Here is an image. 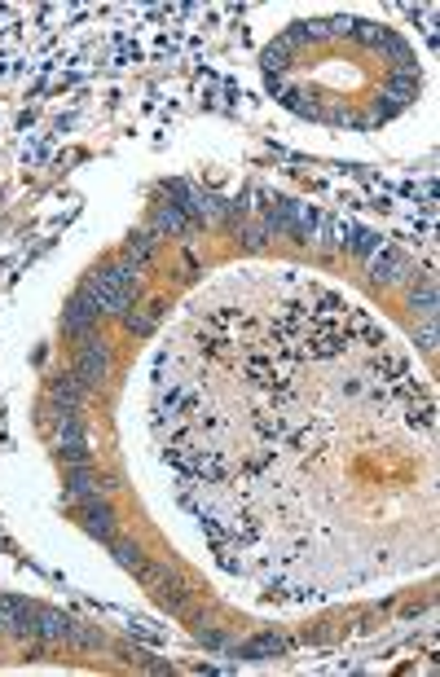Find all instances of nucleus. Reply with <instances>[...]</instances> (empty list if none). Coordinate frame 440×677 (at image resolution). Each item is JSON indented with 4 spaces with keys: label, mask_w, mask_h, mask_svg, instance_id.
I'll list each match as a JSON object with an SVG mask.
<instances>
[{
    "label": "nucleus",
    "mask_w": 440,
    "mask_h": 677,
    "mask_svg": "<svg viewBox=\"0 0 440 677\" xmlns=\"http://www.w3.org/2000/svg\"><path fill=\"white\" fill-rule=\"evenodd\" d=\"M84 295L97 304V313H128V304L137 300V273L128 264H106L84 282Z\"/></svg>",
    "instance_id": "1"
},
{
    "label": "nucleus",
    "mask_w": 440,
    "mask_h": 677,
    "mask_svg": "<svg viewBox=\"0 0 440 677\" xmlns=\"http://www.w3.org/2000/svg\"><path fill=\"white\" fill-rule=\"evenodd\" d=\"M106 369H110V348L102 339L84 334V339H80V357H75V374L84 378V387H97V383L106 378Z\"/></svg>",
    "instance_id": "2"
},
{
    "label": "nucleus",
    "mask_w": 440,
    "mask_h": 677,
    "mask_svg": "<svg viewBox=\"0 0 440 677\" xmlns=\"http://www.w3.org/2000/svg\"><path fill=\"white\" fill-rule=\"evenodd\" d=\"M49 396H54V410H80L84 401H89V387H84V378L80 374H57L54 387H49Z\"/></svg>",
    "instance_id": "3"
},
{
    "label": "nucleus",
    "mask_w": 440,
    "mask_h": 677,
    "mask_svg": "<svg viewBox=\"0 0 440 677\" xmlns=\"http://www.w3.org/2000/svg\"><path fill=\"white\" fill-rule=\"evenodd\" d=\"M370 277L384 282V286L401 282V277H405V256H401L396 247H375V256H370Z\"/></svg>",
    "instance_id": "4"
},
{
    "label": "nucleus",
    "mask_w": 440,
    "mask_h": 677,
    "mask_svg": "<svg viewBox=\"0 0 440 677\" xmlns=\"http://www.w3.org/2000/svg\"><path fill=\"white\" fill-rule=\"evenodd\" d=\"M97 317H102V313H97V304H93V300L80 291V295L71 300V309H66V317H62V321H66V330H71V334H80V339H84V334H93V321H97Z\"/></svg>",
    "instance_id": "5"
},
{
    "label": "nucleus",
    "mask_w": 440,
    "mask_h": 677,
    "mask_svg": "<svg viewBox=\"0 0 440 677\" xmlns=\"http://www.w3.org/2000/svg\"><path fill=\"white\" fill-rule=\"evenodd\" d=\"M80 511H84V528H89L97 541H114V515H110V506L102 497H97V502H84Z\"/></svg>",
    "instance_id": "6"
},
{
    "label": "nucleus",
    "mask_w": 440,
    "mask_h": 677,
    "mask_svg": "<svg viewBox=\"0 0 440 677\" xmlns=\"http://www.w3.org/2000/svg\"><path fill=\"white\" fill-rule=\"evenodd\" d=\"M66 484H71V497H75L80 506H84V502H97V497L106 493V479H97V475H93L89 467H75Z\"/></svg>",
    "instance_id": "7"
},
{
    "label": "nucleus",
    "mask_w": 440,
    "mask_h": 677,
    "mask_svg": "<svg viewBox=\"0 0 440 677\" xmlns=\"http://www.w3.org/2000/svg\"><path fill=\"white\" fill-rule=\"evenodd\" d=\"M150 256H155V229H146V233H132L128 238V247H123V260L132 273H141V264H150Z\"/></svg>",
    "instance_id": "8"
},
{
    "label": "nucleus",
    "mask_w": 440,
    "mask_h": 677,
    "mask_svg": "<svg viewBox=\"0 0 440 677\" xmlns=\"http://www.w3.org/2000/svg\"><path fill=\"white\" fill-rule=\"evenodd\" d=\"M387 93H392V102H387L392 110L414 102V97H419V71H396V75L387 80Z\"/></svg>",
    "instance_id": "9"
},
{
    "label": "nucleus",
    "mask_w": 440,
    "mask_h": 677,
    "mask_svg": "<svg viewBox=\"0 0 440 677\" xmlns=\"http://www.w3.org/2000/svg\"><path fill=\"white\" fill-rule=\"evenodd\" d=\"M190 229H194V220L176 203H164V207L155 211V233H190Z\"/></svg>",
    "instance_id": "10"
},
{
    "label": "nucleus",
    "mask_w": 440,
    "mask_h": 677,
    "mask_svg": "<svg viewBox=\"0 0 440 677\" xmlns=\"http://www.w3.org/2000/svg\"><path fill=\"white\" fill-rule=\"evenodd\" d=\"M66 616H57V612H36V638H45V642H62L66 638Z\"/></svg>",
    "instance_id": "11"
},
{
    "label": "nucleus",
    "mask_w": 440,
    "mask_h": 677,
    "mask_svg": "<svg viewBox=\"0 0 440 677\" xmlns=\"http://www.w3.org/2000/svg\"><path fill=\"white\" fill-rule=\"evenodd\" d=\"M291 642L286 638H277V633H265V638H251L247 647H242V656H256V660H265V656H282Z\"/></svg>",
    "instance_id": "12"
},
{
    "label": "nucleus",
    "mask_w": 440,
    "mask_h": 677,
    "mask_svg": "<svg viewBox=\"0 0 440 677\" xmlns=\"http://www.w3.org/2000/svg\"><path fill=\"white\" fill-rule=\"evenodd\" d=\"M114 559H119V563H123L128 572H137V576L150 568V563H146V554H141V550H137L132 541H114Z\"/></svg>",
    "instance_id": "13"
},
{
    "label": "nucleus",
    "mask_w": 440,
    "mask_h": 677,
    "mask_svg": "<svg viewBox=\"0 0 440 677\" xmlns=\"http://www.w3.org/2000/svg\"><path fill=\"white\" fill-rule=\"evenodd\" d=\"M410 304H414L419 313H427V317L436 313V282H423V286L410 295Z\"/></svg>",
    "instance_id": "14"
},
{
    "label": "nucleus",
    "mask_w": 440,
    "mask_h": 677,
    "mask_svg": "<svg viewBox=\"0 0 440 677\" xmlns=\"http://www.w3.org/2000/svg\"><path fill=\"white\" fill-rule=\"evenodd\" d=\"M357 40H366V45H387L392 40V31L387 27H379V22H357V31H352Z\"/></svg>",
    "instance_id": "15"
},
{
    "label": "nucleus",
    "mask_w": 440,
    "mask_h": 677,
    "mask_svg": "<svg viewBox=\"0 0 440 677\" xmlns=\"http://www.w3.org/2000/svg\"><path fill=\"white\" fill-rule=\"evenodd\" d=\"M123 321H128V330H137V334H146V330H155V321H159V309H137V313H123Z\"/></svg>",
    "instance_id": "16"
},
{
    "label": "nucleus",
    "mask_w": 440,
    "mask_h": 677,
    "mask_svg": "<svg viewBox=\"0 0 440 677\" xmlns=\"http://www.w3.org/2000/svg\"><path fill=\"white\" fill-rule=\"evenodd\" d=\"M66 642H75V647H89V651H93V647H102V638H97V633H93V629L75 625V621H71V625H66Z\"/></svg>",
    "instance_id": "17"
},
{
    "label": "nucleus",
    "mask_w": 440,
    "mask_h": 677,
    "mask_svg": "<svg viewBox=\"0 0 440 677\" xmlns=\"http://www.w3.org/2000/svg\"><path fill=\"white\" fill-rule=\"evenodd\" d=\"M238 242L256 251V247H265V229H260V224H242V229H238Z\"/></svg>",
    "instance_id": "18"
},
{
    "label": "nucleus",
    "mask_w": 440,
    "mask_h": 677,
    "mask_svg": "<svg viewBox=\"0 0 440 677\" xmlns=\"http://www.w3.org/2000/svg\"><path fill=\"white\" fill-rule=\"evenodd\" d=\"M146 572H150V576H159L164 585H172V580H167L164 572H155V568H146ZM181 603H185V589H181V585H176V589H164V607H181Z\"/></svg>",
    "instance_id": "19"
},
{
    "label": "nucleus",
    "mask_w": 440,
    "mask_h": 677,
    "mask_svg": "<svg viewBox=\"0 0 440 677\" xmlns=\"http://www.w3.org/2000/svg\"><path fill=\"white\" fill-rule=\"evenodd\" d=\"M286 62H291V49H286V45H274V49L265 53V71H269V75H274L277 66H286Z\"/></svg>",
    "instance_id": "20"
},
{
    "label": "nucleus",
    "mask_w": 440,
    "mask_h": 677,
    "mask_svg": "<svg viewBox=\"0 0 440 677\" xmlns=\"http://www.w3.org/2000/svg\"><path fill=\"white\" fill-rule=\"evenodd\" d=\"M352 31H357L352 18H334V27H330V36H352Z\"/></svg>",
    "instance_id": "21"
}]
</instances>
